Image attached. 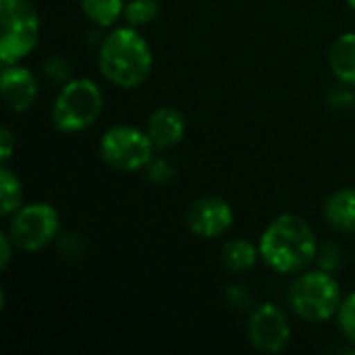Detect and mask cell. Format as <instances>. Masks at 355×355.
I'll return each instance as SVG.
<instances>
[{
    "mask_svg": "<svg viewBox=\"0 0 355 355\" xmlns=\"http://www.w3.org/2000/svg\"><path fill=\"white\" fill-rule=\"evenodd\" d=\"M260 258L281 275L306 270L318 256L312 225L297 214H279L260 237Z\"/></svg>",
    "mask_w": 355,
    "mask_h": 355,
    "instance_id": "1",
    "label": "cell"
},
{
    "mask_svg": "<svg viewBox=\"0 0 355 355\" xmlns=\"http://www.w3.org/2000/svg\"><path fill=\"white\" fill-rule=\"evenodd\" d=\"M100 73L116 87L133 89L141 85L154 67L152 48L133 25L112 29L98 54Z\"/></svg>",
    "mask_w": 355,
    "mask_h": 355,
    "instance_id": "2",
    "label": "cell"
},
{
    "mask_svg": "<svg viewBox=\"0 0 355 355\" xmlns=\"http://www.w3.org/2000/svg\"><path fill=\"white\" fill-rule=\"evenodd\" d=\"M341 287L337 279L320 268L300 275L289 289V304L295 316L306 322H327L341 308Z\"/></svg>",
    "mask_w": 355,
    "mask_h": 355,
    "instance_id": "3",
    "label": "cell"
},
{
    "mask_svg": "<svg viewBox=\"0 0 355 355\" xmlns=\"http://www.w3.org/2000/svg\"><path fill=\"white\" fill-rule=\"evenodd\" d=\"M40 40V15L31 0H0V60L21 62Z\"/></svg>",
    "mask_w": 355,
    "mask_h": 355,
    "instance_id": "4",
    "label": "cell"
},
{
    "mask_svg": "<svg viewBox=\"0 0 355 355\" xmlns=\"http://www.w3.org/2000/svg\"><path fill=\"white\" fill-rule=\"evenodd\" d=\"M102 108V89L92 79H71L54 100L52 123L60 133H79L100 119Z\"/></svg>",
    "mask_w": 355,
    "mask_h": 355,
    "instance_id": "5",
    "label": "cell"
},
{
    "mask_svg": "<svg viewBox=\"0 0 355 355\" xmlns=\"http://www.w3.org/2000/svg\"><path fill=\"white\" fill-rule=\"evenodd\" d=\"M154 141L148 131L131 125H114L100 139V158L114 171H144L154 158Z\"/></svg>",
    "mask_w": 355,
    "mask_h": 355,
    "instance_id": "6",
    "label": "cell"
},
{
    "mask_svg": "<svg viewBox=\"0 0 355 355\" xmlns=\"http://www.w3.org/2000/svg\"><path fill=\"white\" fill-rule=\"evenodd\" d=\"M60 231V214L52 204L33 202L21 206L8 223V235L23 252H40Z\"/></svg>",
    "mask_w": 355,
    "mask_h": 355,
    "instance_id": "7",
    "label": "cell"
},
{
    "mask_svg": "<svg viewBox=\"0 0 355 355\" xmlns=\"http://www.w3.org/2000/svg\"><path fill=\"white\" fill-rule=\"evenodd\" d=\"M248 339L264 354H279L291 339V324L287 314L275 304H262L252 310L248 318Z\"/></svg>",
    "mask_w": 355,
    "mask_h": 355,
    "instance_id": "8",
    "label": "cell"
},
{
    "mask_svg": "<svg viewBox=\"0 0 355 355\" xmlns=\"http://www.w3.org/2000/svg\"><path fill=\"white\" fill-rule=\"evenodd\" d=\"M233 208L225 198L206 196L191 202L187 210V227L202 239H214L225 235L233 227Z\"/></svg>",
    "mask_w": 355,
    "mask_h": 355,
    "instance_id": "9",
    "label": "cell"
},
{
    "mask_svg": "<svg viewBox=\"0 0 355 355\" xmlns=\"http://www.w3.org/2000/svg\"><path fill=\"white\" fill-rule=\"evenodd\" d=\"M0 92L4 104L12 112H27L37 100V81L33 73L27 67H21L19 62L2 64Z\"/></svg>",
    "mask_w": 355,
    "mask_h": 355,
    "instance_id": "10",
    "label": "cell"
},
{
    "mask_svg": "<svg viewBox=\"0 0 355 355\" xmlns=\"http://www.w3.org/2000/svg\"><path fill=\"white\" fill-rule=\"evenodd\" d=\"M185 129H187V123H185L183 112L173 106L156 108L150 114L148 125H146V131L158 150H166V148L181 144Z\"/></svg>",
    "mask_w": 355,
    "mask_h": 355,
    "instance_id": "11",
    "label": "cell"
},
{
    "mask_svg": "<svg viewBox=\"0 0 355 355\" xmlns=\"http://www.w3.org/2000/svg\"><path fill=\"white\" fill-rule=\"evenodd\" d=\"M322 212L333 229L355 235V187H343L331 193Z\"/></svg>",
    "mask_w": 355,
    "mask_h": 355,
    "instance_id": "12",
    "label": "cell"
},
{
    "mask_svg": "<svg viewBox=\"0 0 355 355\" xmlns=\"http://www.w3.org/2000/svg\"><path fill=\"white\" fill-rule=\"evenodd\" d=\"M329 64L337 79L355 85V31H347L335 40L329 52Z\"/></svg>",
    "mask_w": 355,
    "mask_h": 355,
    "instance_id": "13",
    "label": "cell"
},
{
    "mask_svg": "<svg viewBox=\"0 0 355 355\" xmlns=\"http://www.w3.org/2000/svg\"><path fill=\"white\" fill-rule=\"evenodd\" d=\"M260 258V248H256L248 239H231L223 245L220 260L229 272H245Z\"/></svg>",
    "mask_w": 355,
    "mask_h": 355,
    "instance_id": "14",
    "label": "cell"
},
{
    "mask_svg": "<svg viewBox=\"0 0 355 355\" xmlns=\"http://www.w3.org/2000/svg\"><path fill=\"white\" fill-rule=\"evenodd\" d=\"M83 15L100 25V27H112L125 12V0H79Z\"/></svg>",
    "mask_w": 355,
    "mask_h": 355,
    "instance_id": "15",
    "label": "cell"
},
{
    "mask_svg": "<svg viewBox=\"0 0 355 355\" xmlns=\"http://www.w3.org/2000/svg\"><path fill=\"white\" fill-rule=\"evenodd\" d=\"M23 206V185L19 177L6 166H0V214L12 216Z\"/></svg>",
    "mask_w": 355,
    "mask_h": 355,
    "instance_id": "16",
    "label": "cell"
},
{
    "mask_svg": "<svg viewBox=\"0 0 355 355\" xmlns=\"http://www.w3.org/2000/svg\"><path fill=\"white\" fill-rule=\"evenodd\" d=\"M160 12V0H129L125 4V21L133 27H144L152 23Z\"/></svg>",
    "mask_w": 355,
    "mask_h": 355,
    "instance_id": "17",
    "label": "cell"
},
{
    "mask_svg": "<svg viewBox=\"0 0 355 355\" xmlns=\"http://www.w3.org/2000/svg\"><path fill=\"white\" fill-rule=\"evenodd\" d=\"M337 320H339V329H341L343 337L355 345V291L341 302Z\"/></svg>",
    "mask_w": 355,
    "mask_h": 355,
    "instance_id": "18",
    "label": "cell"
},
{
    "mask_svg": "<svg viewBox=\"0 0 355 355\" xmlns=\"http://www.w3.org/2000/svg\"><path fill=\"white\" fill-rule=\"evenodd\" d=\"M146 171H148V179L154 183H166L175 177V168L166 160H154L152 158V162L146 166Z\"/></svg>",
    "mask_w": 355,
    "mask_h": 355,
    "instance_id": "19",
    "label": "cell"
},
{
    "mask_svg": "<svg viewBox=\"0 0 355 355\" xmlns=\"http://www.w3.org/2000/svg\"><path fill=\"white\" fill-rule=\"evenodd\" d=\"M44 73L56 81H67L69 73H71V64L67 60H62L60 56H52L46 64H44Z\"/></svg>",
    "mask_w": 355,
    "mask_h": 355,
    "instance_id": "20",
    "label": "cell"
},
{
    "mask_svg": "<svg viewBox=\"0 0 355 355\" xmlns=\"http://www.w3.org/2000/svg\"><path fill=\"white\" fill-rule=\"evenodd\" d=\"M12 150H15V137H12L8 127H2V131H0V154H2L0 160H2V164H6L10 160Z\"/></svg>",
    "mask_w": 355,
    "mask_h": 355,
    "instance_id": "21",
    "label": "cell"
},
{
    "mask_svg": "<svg viewBox=\"0 0 355 355\" xmlns=\"http://www.w3.org/2000/svg\"><path fill=\"white\" fill-rule=\"evenodd\" d=\"M12 248H17V245L10 239V235L8 233H0V268L2 270H6L10 260H12Z\"/></svg>",
    "mask_w": 355,
    "mask_h": 355,
    "instance_id": "22",
    "label": "cell"
},
{
    "mask_svg": "<svg viewBox=\"0 0 355 355\" xmlns=\"http://www.w3.org/2000/svg\"><path fill=\"white\" fill-rule=\"evenodd\" d=\"M227 295H229V302H231L235 308H248V306L252 304V295H250V293H248V289H245V287H241V285L229 287Z\"/></svg>",
    "mask_w": 355,
    "mask_h": 355,
    "instance_id": "23",
    "label": "cell"
},
{
    "mask_svg": "<svg viewBox=\"0 0 355 355\" xmlns=\"http://www.w3.org/2000/svg\"><path fill=\"white\" fill-rule=\"evenodd\" d=\"M347 4H349V8H352V10H355V0H347Z\"/></svg>",
    "mask_w": 355,
    "mask_h": 355,
    "instance_id": "24",
    "label": "cell"
}]
</instances>
